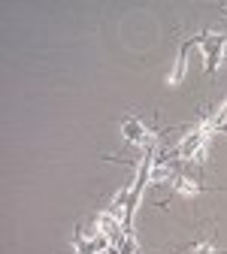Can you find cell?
Instances as JSON below:
<instances>
[{
	"mask_svg": "<svg viewBox=\"0 0 227 254\" xmlns=\"http://www.w3.org/2000/svg\"><path fill=\"white\" fill-rule=\"evenodd\" d=\"M194 254H215V245L212 242H197L194 245Z\"/></svg>",
	"mask_w": 227,
	"mask_h": 254,
	"instance_id": "obj_8",
	"label": "cell"
},
{
	"mask_svg": "<svg viewBox=\"0 0 227 254\" xmlns=\"http://www.w3.org/2000/svg\"><path fill=\"white\" fill-rule=\"evenodd\" d=\"M194 46H200V37H191L182 49H179V58H176V67H173V73H170V85H179L182 79H185V73H188V55H191V49Z\"/></svg>",
	"mask_w": 227,
	"mask_h": 254,
	"instance_id": "obj_4",
	"label": "cell"
},
{
	"mask_svg": "<svg viewBox=\"0 0 227 254\" xmlns=\"http://www.w3.org/2000/svg\"><path fill=\"white\" fill-rule=\"evenodd\" d=\"M121 136H124V142L140 145V148L154 145V133H149V127H146L140 118H124V121H121Z\"/></svg>",
	"mask_w": 227,
	"mask_h": 254,
	"instance_id": "obj_2",
	"label": "cell"
},
{
	"mask_svg": "<svg viewBox=\"0 0 227 254\" xmlns=\"http://www.w3.org/2000/svg\"><path fill=\"white\" fill-rule=\"evenodd\" d=\"M115 254H137V236H134L131 230H127V233H124V239L115 245Z\"/></svg>",
	"mask_w": 227,
	"mask_h": 254,
	"instance_id": "obj_7",
	"label": "cell"
},
{
	"mask_svg": "<svg viewBox=\"0 0 227 254\" xmlns=\"http://www.w3.org/2000/svg\"><path fill=\"white\" fill-rule=\"evenodd\" d=\"M200 49L206 55V73H215L218 70V61L227 49V37L224 34H215V30H206V34H200Z\"/></svg>",
	"mask_w": 227,
	"mask_h": 254,
	"instance_id": "obj_1",
	"label": "cell"
},
{
	"mask_svg": "<svg viewBox=\"0 0 227 254\" xmlns=\"http://www.w3.org/2000/svg\"><path fill=\"white\" fill-rule=\"evenodd\" d=\"M173 190H176V194H182V197H197L200 194V185L194 182V179H188V176H179L176 185H173Z\"/></svg>",
	"mask_w": 227,
	"mask_h": 254,
	"instance_id": "obj_6",
	"label": "cell"
},
{
	"mask_svg": "<svg viewBox=\"0 0 227 254\" xmlns=\"http://www.w3.org/2000/svg\"><path fill=\"white\" fill-rule=\"evenodd\" d=\"M170 179H173V167H167V164H160L157 157H154V167H151L149 185H164V182H170Z\"/></svg>",
	"mask_w": 227,
	"mask_h": 254,
	"instance_id": "obj_5",
	"label": "cell"
},
{
	"mask_svg": "<svg viewBox=\"0 0 227 254\" xmlns=\"http://www.w3.org/2000/svg\"><path fill=\"white\" fill-rule=\"evenodd\" d=\"M94 227L97 230H100V233H106L109 239H112V245H118L121 239H124V224H121V221L118 218H112L109 212H100V215H97V221H94Z\"/></svg>",
	"mask_w": 227,
	"mask_h": 254,
	"instance_id": "obj_3",
	"label": "cell"
}]
</instances>
